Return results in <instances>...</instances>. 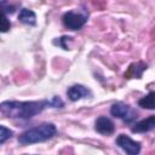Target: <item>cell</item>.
<instances>
[{"instance_id":"6da1fadb","label":"cell","mask_w":155,"mask_h":155,"mask_svg":"<svg viewBox=\"0 0 155 155\" xmlns=\"http://www.w3.org/2000/svg\"><path fill=\"white\" fill-rule=\"evenodd\" d=\"M47 107H52L51 101H31V102L6 101L1 103L0 109H1V114L6 117L27 120L40 114Z\"/></svg>"},{"instance_id":"7a4b0ae2","label":"cell","mask_w":155,"mask_h":155,"mask_svg":"<svg viewBox=\"0 0 155 155\" xmlns=\"http://www.w3.org/2000/svg\"><path fill=\"white\" fill-rule=\"evenodd\" d=\"M57 133V128L53 124H41L39 126L31 127L23 133L19 134L18 142L22 145H28V144H34V143H40L45 142L50 138H52Z\"/></svg>"},{"instance_id":"3957f363","label":"cell","mask_w":155,"mask_h":155,"mask_svg":"<svg viewBox=\"0 0 155 155\" xmlns=\"http://www.w3.org/2000/svg\"><path fill=\"white\" fill-rule=\"evenodd\" d=\"M63 24L70 29V30H78L84 27V24L87 22V15L80 13V12H74V11H68L63 15L62 17Z\"/></svg>"},{"instance_id":"277c9868","label":"cell","mask_w":155,"mask_h":155,"mask_svg":"<svg viewBox=\"0 0 155 155\" xmlns=\"http://www.w3.org/2000/svg\"><path fill=\"white\" fill-rule=\"evenodd\" d=\"M110 114L117 119H122L125 122H131L132 120H134L137 116V111H134L130 105L117 102L114 103L110 108Z\"/></svg>"},{"instance_id":"5b68a950","label":"cell","mask_w":155,"mask_h":155,"mask_svg":"<svg viewBox=\"0 0 155 155\" xmlns=\"http://www.w3.org/2000/svg\"><path fill=\"white\" fill-rule=\"evenodd\" d=\"M116 145L121 148L128 155H137L140 151V143L131 139L126 134H119L116 138Z\"/></svg>"},{"instance_id":"8992f818","label":"cell","mask_w":155,"mask_h":155,"mask_svg":"<svg viewBox=\"0 0 155 155\" xmlns=\"http://www.w3.org/2000/svg\"><path fill=\"white\" fill-rule=\"evenodd\" d=\"M94 130L101 133V134H104V136H109L111 133H114L115 131V126H114V122L107 117V116H99L96 122H94Z\"/></svg>"},{"instance_id":"52a82bcc","label":"cell","mask_w":155,"mask_h":155,"mask_svg":"<svg viewBox=\"0 0 155 155\" xmlns=\"http://www.w3.org/2000/svg\"><path fill=\"white\" fill-rule=\"evenodd\" d=\"M67 94H68V98L71 102H76L79 99H81V98L90 97L91 96V91L88 88H86L85 86H82V85H73L71 87L68 88Z\"/></svg>"},{"instance_id":"ba28073f","label":"cell","mask_w":155,"mask_h":155,"mask_svg":"<svg viewBox=\"0 0 155 155\" xmlns=\"http://www.w3.org/2000/svg\"><path fill=\"white\" fill-rule=\"evenodd\" d=\"M154 128H155V115L136 122L131 131L133 133H144V132H149Z\"/></svg>"},{"instance_id":"9c48e42d","label":"cell","mask_w":155,"mask_h":155,"mask_svg":"<svg viewBox=\"0 0 155 155\" xmlns=\"http://www.w3.org/2000/svg\"><path fill=\"white\" fill-rule=\"evenodd\" d=\"M147 69V64L143 63V62H137V63H133L128 67V70L127 73H125V78H137V79H140L143 71Z\"/></svg>"},{"instance_id":"30bf717a","label":"cell","mask_w":155,"mask_h":155,"mask_svg":"<svg viewBox=\"0 0 155 155\" xmlns=\"http://www.w3.org/2000/svg\"><path fill=\"white\" fill-rule=\"evenodd\" d=\"M138 105L143 109H149V110L155 109V91H151L147 96L142 97L138 101Z\"/></svg>"},{"instance_id":"8fae6325","label":"cell","mask_w":155,"mask_h":155,"mask_svg":"<svg viewBox=\"0 0 155 155\" xmlns=\"http://www.w3.org/2000/svg\"><path fill=\"white\" fill-rule=\"evenodd\" d=\"M18 19L24 23V24H30V25H34L36 23V16L35 13L31 11V10H28V8H22L19 15H18Z\"/></svg>"},{"instance_id":"7c38bea8","label":"cell","mask_w":155,"mask_h":155,"mask_svg":"<svg viewBox=\"0 0 155 155\" xmlns=\"http://www.w3.org/2000/svg\"><path fill=\"white\" fill-rule=\"evenodd\" d=\"M12 134H13V132L10 128H7V127L1 125L0 126V144H4L8 138L12 137Z\"/></svg>"},{"instance_id":"4fadbf2b","label":"cell","mask_w":155,"mask_h":155,"mask_svg":"<svg viewBox=\"0 0 155 155\" xmlns=\"http://www.w3.org/2000/svg\"><path fill=\"white\" fill-rule=\"evenodd\" d=\"M10 27H11V23L8 22V19H7V16H6V13H4V18H2V28H1V30H2V33H6L8 29H10Z\"/></svg>"},{"instance_id":"5bb4252c","label":"cell","mask_w":155,"mask_h":155,"mask_svg":"<svg viewBox=\"0 0 155 155\" xmlns=\"http://www.w3.org/2000/svg\"><path fill=\"white\" fill-rule=\"evenodd\" d=\"M51 102H52V107H53V108H62V107L64 105L63 101H62L59 97H53Z\"/></svg>"},{"instance_id":"9a60e30c","label":"cell","mask_w":155,"mask_h":155,"mask_svg":"<svg viewBox=\"0 0 155 155\" xmlns=\"http://www.w3.org/2000/svg\"><path fill=\"white\" fill-rule=\"evenodd\" d=\"M71 38H69V36H62L58 41H57V44L61 46V47H63L64 50H68L69 47H68V45H65V41H68V40H70Z\"/></svg>"}]
</instances>
